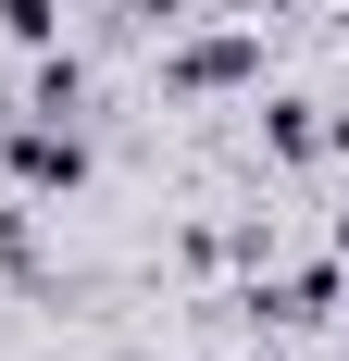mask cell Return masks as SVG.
Returning a JSON list of instances; mask_svg holds the SVG:
<instances>
[{"label":"cell","mask_w":349,"mask_h":361,"mask_svg":"<svg viewBox=\"0 0 349 361\" xmlns=\"http://www.w3.org/2000/svg\"><path fill=\"white\" fill-rule=\"evenodd\" d=\"M262 137H275V162H324V112H312V100H275Z\"/></svg>","instance_id":"obj_4"},{"label":"cell","mask_w":349,"mask_h":361,"mask_svg":"<svg viewBox=\"0 0 349 361\" xmlns=\"http://www.w3.org/2000/svg\"><path fill=\"white\" fill-rule=\"evenodd\" d=\"M0 37H13V50H50L63 13H50V0H0Z\"/></svg>","instance_id":"obj_5"},{"label":"cell","mask_w":349,"mask_h":361,"mask_svg":"<svg viewBox=\"0 0 349 361\" xmlns=\"http://www.w3.org/2000/svg\"><path fill=\"white\" fill-rule=\"evenodd\" d=\"M162 87H174V100H225V87H262V25L174 37V50H162Z\"/></svg>","instance_id":"obj_1"},{"label":"cell","mask_w":349,"mask_h":361,"mask_svg":"<svg viewBox=\"0 0 349 361\" xmlns=\"http://www.w3.org/2000/svg\"><path fill=\"white\" fill-rule=\"evenodd\" d=\"M0 125H25V87H0Z\"/></svg>","instance_id":"obj_7"},{"label":"cell","mask_w":349,"mask_h":361,"mask_svg":"<svg viewBox=\"0 0 349 361\" xmlns=\"http://www.w3.org/2000/svg\"><path fill=\"white\" fill-rule=\"evenodd\" d=\"M112 13H138V25H174V13H187V0H112Z\"/></svg>","instance_id":"obj_6"},{"label":"cell","mask_w":349,"mask_h":361,"mask_svg":"<svg viewBox=\"0 0 349 361\" xmlns=\"http://www.w3.org/2000/svg\"><path fill=\"white\" fill-rule=\"evenodd\" d=\"M25 112H37V125H75V112H88V63L37 50V75H25Z\"/></svg>","instance_id":"obj_3"},{"label":"cell","mask_w":349,"mask_h":361,"mask_svg":"<svg viewBox=\"0 0 349 361\" xmlns=\"http://www.w3.org/2000/svg\"><path fill=\"white\" fill-rule=\"evenodd\" d=\"M337 274H349V212H337Z\"/></svg>","instance_id":"obj_8"},{"label":"cell","mask_w":349,"mask_h":361,"mask_svg":"<svg viewBox=\"0 0 349 361\" xmlns=\"http://www.w3.org/2000/svg\"><path fill=\"white\" fill-rule=\"evenodd\" d=\"M0 175H13V200H75L88 187V137L75 125H0Z\"/></svg>","instance_id":"obj_2"}]
</instances>
